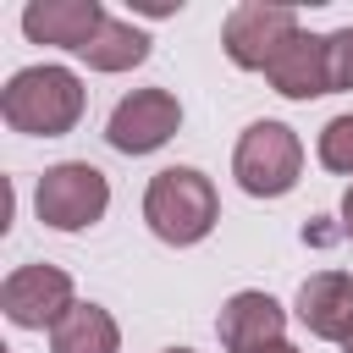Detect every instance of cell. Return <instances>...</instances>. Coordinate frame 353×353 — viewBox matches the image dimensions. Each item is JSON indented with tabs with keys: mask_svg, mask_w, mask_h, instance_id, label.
Wrapping results in <instances>:
<instances>
[{
	"mask_svg": "<svg viewBox=\"0 0 353 353\" xmlns=\"http://www.w3.org/2000/svg\"><path fill=\"white\" fill-rule=\"evenodd\" d=\"M325 72H331V94L353 88V28L325 33Z\"/></svg>",
	"mask_w": 353,
	"mask_h": 353,
	"instance_id": "15",
	"label": "cell"
},
{
	"mask_svg": "<svg viewBox=\"0 0 353 353\" xmlns=\"http://www.w3.org/2000/svg\"><path fill=\"white\" fill-rule=\"evenodd\" d=\"M298 33V11L292 6H265V0H248V6H232L226 28H221V44L232 55V66L243 72H265L281 44Z\"/></svg>",
	"mask_w": 353,
	"mask_h": 353,
	"instance_id": "5",
	"label": "cell"
},
{
	"mask_svg": "<svg viewBox=\"0 0 353 353\" xmlns=\"http://www.w3.org/2000/svg\"><path fill=\"white\" fill-rule=\"evenodd\" d=\"M265 77H270V88L276 94H287V99H314V94H331V72H325V39H314V33H292L287 44H281V55L265 66Z\"/></svg>",
	"mask_w": 353,
	"mask_h": 353,
	"instance_id": "11",
	"label": "cell"
},
{
	"mask_svg": "<svg viewBox=\"0 0 353 353\" xmlns=\"http://www.w3.org/2000/svg\"><path fill=\"white\" fill-rule=\"evenodd\" d=\"M342 232H347V237H353V188H347V193H342Z\"/></svg>",
	"mask_w": 353,
	"mask_h": 353,
	"instance_id": "16",
	"label": "cell"
},
{
	"mask_svg": "<svg viewBox=\"0 0 353 353\" xmlns=\"http://www.w3.org/2000/svg\"><path fill=\"white\" fill-rule=\"evenodd\" d=\"M281 325H287V314L270 292H232L221 303V320H215L226 353H259V347L281 342Z\"/></svg>",
	"mask_w": 353,
	"mask_h": 353,
	"instance_id": "10",
	"label": "cell"
},
{
	"mask_svg": "<svg viewBox=\"0 0 353 353\" xmlns=\"http://www.w3.org/2000/svg\"><path fill=\"white\" fill-rule=\"evenodd\" d=\"M342 353H353V342H342Z\"/></svg>",
	"mask_w": 353,
	"mask_h": 353,
	"instance_id": "19",
	"label": "cell"
},
{
	"mask_svg": "<svg viewBox=\"0 0 353 353\" xmlns=\"http://www.w3.org/2000/svg\"><path fill=\"white\" fill-rule=\"evenodd\" d=\"M0 309L22 331H55L72 309V276L61 265H17L0 287Z\"/></svg>",
	"mask_w": 353,
	"mask_h": 353,
	"instance_id": "6",
	"label": "cell"
},
{
	"mask_svg": "<svg viewBox=\"0 0 353 353\" xmlns=\"http://www.w3.org/2000/svg\"><path fill=\"white\" fill-rule=\"evenodd\" d=\"M165 353H193V347H165Z\"/></svg>",
	"mask_w": 353,
	"mask_h": 353,
	"instance_id": "18",
	"label": "cell"
},
{
	"mask_svg": "<svg viewBox=\"0 0 353 353\" xmlns=\"http://www.w3.org/2000/svg\"><path fill=\"white\" fill-rule=\"evenodd\" d=\"M298 171H303V143H298L292 127H281V121H254V127L237 138L232 176H237L243 193H254V199H281V193H292Z\"/></svg>",
	"mask_w": 353,
	"mask_h": 353,
	"instance_id": "3",
	"label": "cell"
},
{
	"mask_svg": "<svg viewBox=\"0 0 353 353\" xmlns=\"http://www.w3.org/2000/svg\"><path fill=\"white\" fill-rule=\"evenodd\" d=\"M298 320L320 342H353V276L347 270H314L298 287Z\"/></svg>",
	"mask_w": 353,
	"mask_h": 353,
	"instance_id": "8",
	"label": "cell"
},
{
	"mask_svg": "<svg viewBox=\"0 0 353 353\" xmlns=\"http://www.w3.org/2000/svg\"><path fill=\"white\" fill-rule=\"evenodd\" d=\"M259 353H298V347H292V342L281 336V342H270V347H259Z\"/></svg>",
	"mask_w": 353,
	"mask_h": 353,
	"instance_id": "17",
	"label": "cell"
},
{
	"mask_svg": "<svg viewBox=\"0 0 353 353\" xmlns=\"http://www.w3.org/2000/svg\"><path fill=\"white\" fill-rule=\"evenodd\" d=\"M149 55V39L132 28V22H121V17H105V28L88 39V50H83V61L94 66V72H127V66H138Z\"/></svg>",
	"mask_w": 353,
	"mask_h": 353,
	"instance_id": "13",
	"label": "cell"
},
{
	"mask_svg": "<svg viewBox=\"0 0 353 353\" xmlns=\"http://www.w3.org/2000/svg\"><path fill=\"white\" fill-rule=\"evenodd\" d=\"M176 127H182L176 94H165V88H138V94H127V99L110 110L105 138H110V149H121V154H149V149H160Z\"/></svg>",
	"mask_w": 353,
	"mask_h": 353,
	"instance_id": "7",
	"label": "cell"
},
{
	"mask_svg": "<svg viewBox=\"0 0 353 353\" xmlns=\"http://www.w3.org/2000/svg\"><path fill=\"white\" fill-rule=\"evenodd\" d=\"M33 204H39V221H44V226H55V232H83V226H94V221L105 215L110 182H105V171L88 165V160H61V165H50V171L39 176Z\"/></svg>",
	"mask_w": 353,
	"mask_h": 353,
	"instance_id": "4",
	"label": "cell"
},
{
	"mask_svg": "<svg viewBox=\"0 0 353 353\" xmlns=\"http://www.w3.org/2000/svg\"><path fill=\"white\" fill-rule=\"evenodd\" d=\"M320 165L336 171V176H353V110L347 116H331L320 127Z\"/></svg>",
	"mask_w": 353,
	"mask_h": 353,
	"instance_id": "14",
	"label": "cell"
},
{
	"mask_svg": "<svg viewBox=\"0 0 353 353\" xmlns=\"http://www.w3.org/2000/svg\"><path fill=\"white\" fill-rule=\"evenodd\" d=\"M83 99H88V94H83V83H77V72H66V66H22V72L6 83V94H0V116H6L11 132L61 138V132L77 127Z\"/></svg>",
	"mask_w": 353,
	"mask_h": 353,
	"instance_id": "1",
	"label": "cell"
},
{
	"mask_svg": "<svg viewBox=\"0 0 353 353\" xmlns=\"http://www.w3.org/2000/svg\"><path fill=\"white\" fill-rule=\"evenodd\" d=\"M50 353H121V331H116L110 309L72 303L66 320L50 331Z\"/></svg>",
	"mask_w": 353,
	"mask_h": 353,
	"instance_id": "12",
	"label": "cell"
},
{
	"mask_svg": "<svg viewBox=\"0 0 353 353\" xmlns=\"http://www.w3.org/2000/svg\"><path fill=\"white\" fill-rule=\"evenodd\" d=\"M215 215H221L215 182H210L204 171H193V165H165V171H154L149 188H143V221H149V232H154L160 243L188 248V243L210 237Z\"/></svg>",
	"mask_w": 353,
	"mask_h": 353,
	"instance_id": "2",
	"label": "cell"
},
{
	"mask_svg": "<svg viewBox=\"0 0 353 353\" xmlns=\"http://www.w3.org/2000/svg\"><path fill=\"white\" fill-rule=\"evenodd\" d=\"M105 28L99 0H33L22 11V33L33 44H61V50H88V39Z\"/></svg>",
	"mask_w": 353,
	"mask_h": 353,
	"instance_id": "9",
	"label": "cell"
}]
</instances>
